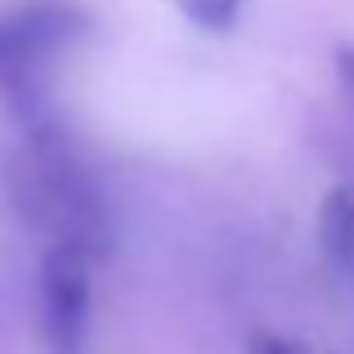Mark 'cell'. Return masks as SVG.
<instances>
[{"label":"cell","mask_w":354,"mask_h":354,"mask_svg":"<svg viewBox=\"0 0 354 354\" xmlns=\"http://www.w3.org/2000/svg\"><path fill=\"white\" fill-rule=\"evenodd\" d=\"M41 90H27L14 104L23 108V148L9 157L5 184L14 207L45 229L54 242L86 251L90 260H104L117 242V220L108 189L77 139L36 108Z\"/></svg>","instance_id":"obj_1"},{"label":"cell","mask_w":354,"mask_h":354,"mask_svg":"<svg viewBox=\"0 0 354 354\" xmlns=\"http://www.w3.org/2000/svg\"><path fill=\"white\" fill-rule=\"evenodd\" d=\"M90 36V14L77 0H14L0 9V86L9 95L36 90L50 59Z\"/></svg>","instance_id":"obj_2"},{"label":"cell","mask_w":354,"mask_h":354,"mask_svg":"<svg viewBox=\"0 0 354 354\" xmlns=\"http://www.w3.org/2000/svg\"><path fill=\"white\" fill-rule=\"evenodd\" d=\"M90 265L86 251L68 242H50L41 256V328L50 341V354H86L90 337Z\"/></svg>","instance_id":"obj_3"},{"label":"cell","mask_w":354,"mask_h":354,"mask_svg":"<svg viewBox=\"0 0 354 354\" xmlns=\"http://www.w3.org/2000/svg\"><path fill=\"white\" fill-rule=\"evenodd\" d=\"M319 251L337 278L354 283V184H332L319 202Z\"/></svg>","instance_id":"obj_4"},{"label":"cell","mask_w":354,"mask_h":354,"mask_svg":"<svg viewBox=\"0 0 354 354\" xmlns=\"http://www.w3.org/2000/svg\"><path fill=\"white\" fill-rule=\"evenodd\" d=\"M175 9L202 32H229L242 14V0H175Z\"/></svg>","instance_id":"obj_5"},{"label":"cell","mask_w":354,"mask_h":354,"mask_svg":"<svg viewBox=\"0 0 354 354\" xmlns=\"http://www.w3.org/2000/svg\"><path fill=\"white\" fill-rule=\"evenodd\" d=\"M247 354H310V350H305V341H296V337H283V332L260 328V332H251Z\"/></svg>","instance_id":"obj_6"},{"label":"cell","mask_w":354,"mask_h":354,"mask_svg":"<svg viewBox=\"0 0 354 354\" xmlns=\"http://www.w3.org/2000/svg\"><path fill=\"white\" fill-rule=\"evenodd\" d=\"M337 72H341V86H346V95L354 99V50H350V45H341V50H337Z\"/></svg>","instance_id":"obj_7"}]
</instances>
